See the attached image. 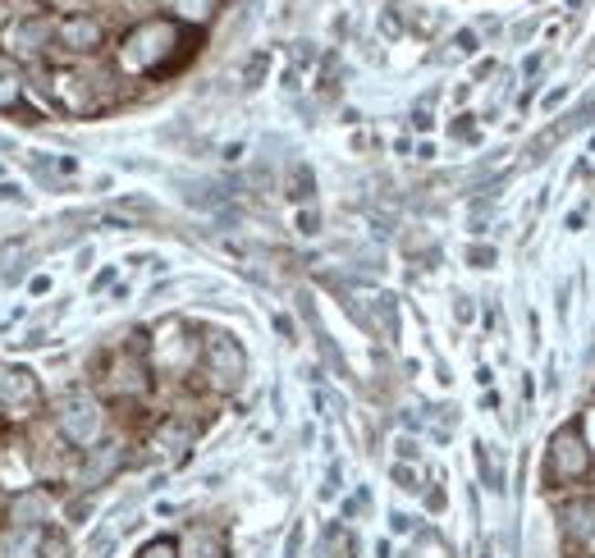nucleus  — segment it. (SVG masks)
I'll return each instance as SVG.
<instances>
[{
	"label": "nucleus",
	"mask_w": 595,
	"mask_h": 558,
	"mask_svg": "<svg viewBox=\"0 0 595 558\" xmlns=\"http://www.w3.org/2000/svg\"><path fill=\"white\" fill-rule=\"evenodd\" d=\"M60 430H65L74 444H92V439L101 435V408H97V398L69 394V398L60 403Z\"/></svg>",
	"instance_id": "f257e3e1"
},
{
	"label": "nucleus",
	"mask_w": 595,
	"mask_h": 558,
	"mask_svg": "<svg viewBox=\"0 0 595 558\" xmlns=\"http://www.w3.org/2000/svg\"><path fill=\"white\" fill-rule=\"evenodd\" d=\"M586 449H581V439L572 435V430H563V435H554V449H549V476L554 480H568V476H581L586 471Z\"/></svg>",
	"instance_id": "f03ea898"
},
{
	"label": "nucleus",
	"mask_w": 595,
	"mask_h": 558,
	"mask_svg": "<svg viewBox=\"0 0 595 558\" xmlns=\"http://www.w3.org/2000/svg\"><path fill=\"white\" fill-rule=\"evenodd\" d=\"M206 362H211V376H215V385H220V389H229V385H238V380H243V353H238V344H229L224 335H215V339H211Z\"/></svg>",
	"instance_id": "7ed1b4c3"
},
{
	"label": "nucleus",
	"mask_w": 595,
	"mask_h": 558,
	"mask_svg": "<svg viewBox=\"0 0 595 558\" xmlns=\"http://www.w3.org/2000/svg\"><path fill=\"white\" fill-rule=\"evenodd\" d=\"M47 42H51V24H47V19H28V24L10 28V56H19V60L42 56Z\"/></svg>",
	"instance_id": "20e7f679"
},
{
	"label": "nucleus",
	"mask_w": 595,
	"mask_h": 558,
	"mask_svg": "<svg viewBox=\"0 0 595 558\" xmlns=\"http://www.w3.org/2000/svg\"><path fill=\"white\" fill-rule=\"evenodd\" d=\"M0 398H5L10 408H15V403H19V408H33V403H37L33 376H28V371H5V376H0Z\"/></svg>",
	"instance_id": "39448f33"
},
{
	"label": "nucleus",
	"mask_w": 595,
	"mask_h": 558,
	"mask_svg": "<svg viewBox=\"0 0 595 558\" xmlns=\"http://www.w3.org/2000/svg\"><path fill=\"white\" fill-rule=\"evenodd\" d=\"M60 42H65L69 51H92V46L101 42V28H97L92 19H69V24H60Z\"/></svg>",
	"instance_id": "423d86ee"
},
{
	"label": "nucleus",
	"mask_w": 595,
	"mask_h": 558,
	"mask_svg": "<svg viewBox=\"0 0 595 558\" xmlns=\"http://www.w3.org/2000/svg\"><path fill=\"white\" fill-rule=\"evenodd\" d=\"M33 549H37V531L33 526H19L15 535L0 540V558H33Z\"/></svg>",
	"instance_id": "0eeeda50"
},
{
	"label": "nucleus",
	"mask_w": 595,
	"mask_h": 558,
	"mask_svg": "<svg viewBox=\"0 0 595 558\" xmlns=\"http://www.w3.org/2000/svg\"><path fill=\"white\" fill-rule=\"evenodd\" d=\"M568 531H572L577 540H586V535L595 531V499H586V503H572V508H568Z\"/></svg>",
	"instance_id": "6e6552de"
},
{
	"label": "nucleus",
	"mask_w": 595,
	"mask_h": 558,
	"mask_svg": "<svg viewBox=\"0 0 595 558\" xmlns=\"http://www.w3.org/2000/svg\"><path fill=\"white\" fill-rule=\"evenodd\" d=\"M115 462H120V444H110V449H101V453L92 458V467L83 471V480H88V485H97V480H101V476H106V471L115 467Z\"/></svg>",
	"instance_id": "1a4fd4ad"
},
{
	"label": "nucleus",
	"mask_w": 595,
	"mask_h": 558,
	"mask_svg": "<svg viewBox=\"0 0 595 558\" xmlns=\"http://www.w3.org/2000/svg\"><path fill=\"white\" fill-rule=\"evenodd\" d=\"M266 69H270V51H256V56H247V65H243V88H261Z\"/></svg>",
	"instance_id": "9d476101"
},
{
	"label": "nucleus",
	"mask_w": 595,
	"mask_h": 558,
	"mask_svg": "<svg viewBox=\"0 0 595 558\" xmlns=\"http://www.w3.org/2000/svg\"><path fill=\"white\" fill-rule=\"evenodd\" d=\"M293 202H303V197H312V170L308 165H293V192H288Z\"/></svg>",
	"instance_id": "9b49d317"
},
{
	"label": "nucleus",
	"mask_w": 595,
	"mask_h": 558,
	"mask_svg": "<svg viewBox=\"0 0 595 558\" xmlns=\"http://www.w3.org/2000/svg\"><path fill=\"white\" fill-rule=\"evenodd\" d=\"M15 97H19V78H15V69L0 65V106H10Z\"/></svg>",
	"instance_id": "f8f14e48"
},
{
	"label": "nucleus",
	"mask_w": 595,
	"mask_h": 558,
	"mask_svg": "<svg viewBox=\"0 0 595 558\" xmlns=\"http://www.w3.org/2000/svg\"><path fill=\"white\" fill-rule=\"evenodd\" d=\"M110 549H115V531H97L92 544H88V558H106Z\"/></svg>",
	"instance_id": "ddd939ff"
},
{
	"label": "nucleus",
	"mask_w": 595,
	"mask_h": 558,
	"mask_svg": "<svg viewBox=\"0 0 595 558\" xmlns=\"http://www.w3.org/2000/svg\"><path fill=\"white\" fill-rule=\"evenodd\" d=\"M142 558H174V544H170V540H156V544L142 549Z\"/></svg>",
	"instance_id": "4468645a"
},
{
	"label": "nucleus",
	"mask_w": 595,
	"mask_h": 558,
	"mask_svg": "<svg viewBox=\"0 0 595 558\" xmlns=\"http://www.w3.org/2000/svg\"><path fill=\"white\" fill-rule=\"evenodd\" d=\"M454 51H458V56H472V51H476V37H472V33H458V37H454Z\"/></svg>",
	"instance_id": "2eb2a0df"
},
{
	"label": "nucleus",
	"mask_w": 595,
	"mask_h": 558,
	"mask_svg": "<svg viewBox=\"0 0 595 558\" xmlns=\"http://www.w3.org/2000/svg\"><path fill=\"white\" fill-rule=\"evenodd\" d=\"M298 549H303V526H293V535H288V549H284V553H288V558H298Z\"/></svg>",
	"instance_id": "dca6fc26"
},
{
	"label": "nucleus",
	"mask_w": 595,
	"mask_h": 558,
	"mask_svg": "<svg viewBox=\"0 0 595 558\" xmlns=\"http://www.w3.org/2000/svg\"><path fill=\"white\" fill-rule=\"evenodd\" d=\"M0 202H24V192L15 183H0Z\"/></svg>",
	"instance_id": "f3484780"
},
{
	"label": "nucleus",
	"mask_w": 595,
	"mask_h": 558,
	"mask_svg": "<svg viewBox=\"0 0 595 558\" xmlns=\"http://www.w3.org/2000/svg\"><path fill=\"white\" fill-rule=\"evenodd\" d=\"M298 229H303V233H317V215L303 211V215H298Z\"/></svg>",
	"instance_id": "a211bd4d"
},
{
	"label": "nucleus",
	"mask_w": 595,
	"mask_h": 558,
	"mask_svg": "<svg viewBox=\"0 0 595 558\" xmlns=\"http://www.w3.org/2000/svg\"><path fill=\"white\" fill-rule=\"evenodd\" d=\"M394 480H399L403 490H417V485H412V471H408V467H394Z\"/></svg>",
	"instance_id": "6ab92c4d"
},
{
	"label": "nucleus",
	"mask_w": 595,
	"mask_h": 558,
	"mask_svg": "<svg viewBox=\"0 0 595 558\" xmlns=\"http://www.w3.org/2000/svg\"><path fill=\"white\" fill-rule=\"evenodd\" d=\"M472 261H476V265H490V261H495V252H490V247H476V252H472Z\"/></svg>",
	"instance_id": "aec40b11"
}]
</instances>
